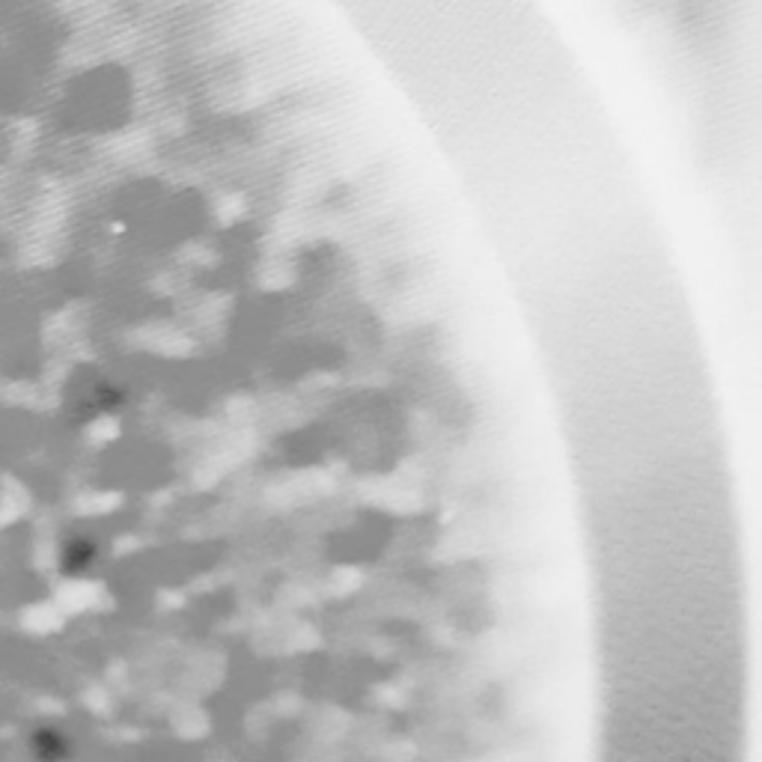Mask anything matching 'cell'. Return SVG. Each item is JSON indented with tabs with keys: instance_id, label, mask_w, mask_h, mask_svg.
Here are the masks:
<instances>
[{
	"instance_id": "1",
	"label": "cell",
	"mask_w": 762,
	"mask_h": 762,
	"mask_svg": "<svg viewBox=\"0 0 762 762\" xmlns=\"http://www.w3.org/2000/svg\"><path fill=\"white\" fill-rule=\"evenodd\" d=\"M36 134H39V131H36V123H33V120H21V123L15 126V146L24 149L27 140H36Z\"/></svg>"
}]
</instances>
